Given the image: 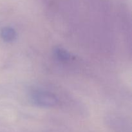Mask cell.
<instances>
[{
  "instance_id": "obj_2",
  "label": "cell",
  "mask_w": 132,
  "mask_h": 132,
  "mask_svg": "<svg viewBox=\"0 0 132 132\" xmlns=\"http://www.w3.org/2000/svg\"><path fill=\"white\" fill-rule=\"evenodd\" d=\"M1 36L3 39L6 42H11L14 41L16 37V33L13 28L10 27H5L3 28L1 32Z\"/></svg>"
},
{
  "instance_id": "obj_1",
  "label": "cell",
  "mask_w": 132,
  "mask_h": 132,
  "mask_svg": "<svg viewBox=\"0 0 132 132\" xmlns=\"http://www.w3.org/2000/svg\"><path fill=\"white\" fill-rule=\"evenodd\" d=\"M35 104L42 107H52L57 103V99L54 94L46 92H35L32 96Z\"/></svg>"
},
{
  "instance_id": "obj_3",
  "label": "cell",
  "mask_w": 132,
  "mask_h": 132,
  "mask_svg": "<svg viewBox=\"0 0 132 132\" xmlns=\"http://www.w3.org/2000/svg\"><path fill=\"white\" fill-rule=\"evenodd\" d=\"M54 54L57 58L62 61H66L70 59V55L64 49L62 48H56L54 51Z\"/></svg>"
}]
</instances>
